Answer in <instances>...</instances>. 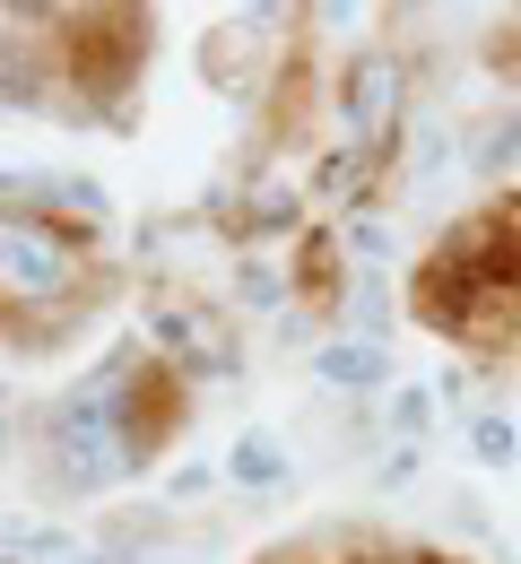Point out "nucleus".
I'll return each instance as SVG.
<instances>
[{
  "label": "nucleus",
  "instance_id": "obj_1",
  "mask_svg": "<svg viewBox=\"0 0 521 564\" xmlns=\"http://www.w3.org/2000/svg\"><path fill=\"white\" fill-rule=\"evenodd\" d=\"M140 452H149V434L131 425V365H96L70 400H62V417H53L62 478H70V487H113Z\"/></svg>",
  "mask_w": 521,
  "mask_h": 564
},
{
  "label": "nucleus",
  "instance_id": "obj_2",
  "mask_svg": "<svg viewBox=\"0 0 521 564\" xmlns=\"http://www.w3.org/2000/svg\"><path fill=\"white\" fill-rule=\"evenodd\" d=\"M391 131H400V62L366 53L339 87V140H348V156H382Z\"/></svg>",
  "mask_w": 521,
  "mask_h": 564
},
{
  "label": "nucleus",
  "instance_id": "obj_3",
  "mask_svg": "<svg viewBox=\"0 0 521 564\" xmlns=\"http://www.w3.org/2000/svg\"><path fill=\"white\" fill-rule=\"evenodd\" d=\"M70 286V243L35 217H0V295L18 304H53Z\"/></svg>",
  "mask_w": 521,
  "mask_h": 564
},
{
  "label": "nucleus",
  "instance_id": "obj_4",
  "mask_svg": "<svg viewBox=\"0 0 521 564\" xmlns=\"http://www.w3.org/2000/svg\"><path fill=\"white\" fill-rule=\"evenodd\" d=\"M149 339H156V348H174L183 365H200V373H235V339H226L218 313H200V304H156Z\"/></svg>",
  "mask_w": 521,
  "mask_h": 564
},
{
  "label": "nucleus",
  "instance_id": "obj_5",
  "mask_svg": "<svg viewBox=\"0 0 521 564\" xmlns=\"http://www.w3.org/2000/svg\"><path fill=\"white\" fill-rule=\"evenodd\" d=\"M313 373H322L330 391H382V373H391V356H382V339H366V330H357V339H330Z\"/></svg>",
  "mask_w": 521,
  "mask_h": 564
},
{
  "label": "nucleus",
  "instance_id": "obj_6",
  "mask_svg": "<svg viewBox=\"0 0 521 564\" xmlns=\"http://www.w3.org/2000/svg\"><path fill=\"white\" fill-rule=\"evenodd\" d=\"M235 478H243V487H270V478H287L279 443H270V434H243V443H235Z\"/></svg>",
  "mask_w": 521,
  "mask_h": 564
},
{
  "label": "nucleus",
  "instance_id": "obj_7",
  "mask_svg": "<svg viewBox=\"0 0 521 564\" xmlns=\"http://www.w3.org/2000/svg\"><path fill=\"white\" fill-rule=\"evenodd\" d=\"M469 452H478L487 469H504V460H513V425H504V417H478V425H469Z\"/></svg>",
  "mask_w": 521,
  "mask_h": 564
},
{
  "label": "nucleus",
  "instance_id": "obj_8",
  "mask_svg": "<svg viewBox=\"0 0 521 564\" xmlns=\"http://www.w3.org/2000/svg\"><path fill=\"white\" fill-rule=\"evenodd\" d=\"M391 425L400 434H426L435 425V391H391Z\"/></svg>",
  "mask_w": 521,
  "mask_h": 564
},
{
  "label": "nucleus",
  "instance_id": "obj_9",
  "mask_svg": "<svg viewBox=\"0 0 521 564\" xmlns=\"http://www.w3.org/2000/svg\"><path fill=\"white\" fill-rule=\"evenodd\" d=\"M444 174V131H417V183H435Z\"/></svg>",
  "mask_w": 521,
  "mask_h": 564
},
{
  "label": "nucleus",
  "instance_id": "obj_10",
  "mask_svg": "<svg viewBox=\"0 0 521 564\" xmlns=\"http://www.w3.org/2000/svg\"><path fill=\"white\" fill-rule=\"evenodd\" d=\"M348 235H357V252H373V261H382V252H391V235H382V226H373V217H357V226H348Z\"/></svg>",
  "mask_w": 521,
  "mask_h": 564
},
{
  "label": "nucleus",
  "instance_id": "obj_11",
  "mask_svg": "<svg viewBox=\"0 0 521 564\" xmlns=\"http://www.w3.org/2000/svg\"><path fill=\"white\" fill-rule=\"evenodd\" d=\"M62 564H96V556H62Z\"/></svg>",
  "mask_w": 521,
  "mask_h": 564
}]
</instances>
